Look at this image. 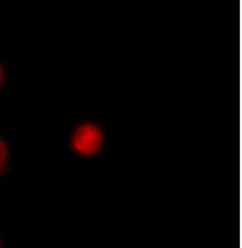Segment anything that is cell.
Wrapping results in <instances>:
<instances>
[{
	"label": "cell",
	"mask_w": 242,
	"mask_h": 248,
	"mask_svg": "<svg viewBox=\"0 0 242 248\" xmlns=\"http://www.w3.org/2000/svg\"><path fill=\"white\" fill-rule=\"evenodd\" d=\"M71 154L81 160L98 159L106 152L107 130L100 121L83 120L69 129L66 141Z\"/></svg>",
	"instance_id": "6da1fadb"
},
{
	"label": "cell",
	"mask_w": 242,
	"mask_h": 248,
	"mask_svg": "<svg viewBox=\"0 0 242 248\" xmlns=\"http://www.w3.org/2000/svg\"><path fill=\"white\" fill-rule=\"evenodd\" d=\"M11 155H12V143L7 137L0 134V176L8 170L11 163Z\"/></svg>",
	"instance_id": "7a4b0ae2"
},
{
	"label": "cell",
	"mask_w": 242,
	"mask_h": 248,
	"mask_svg": "<svg viewBox=\"0 0 242 248\" xmlns=\"http://www.w3.org/2000/svg\"><path fill=\"white\" fill-rule=\"evenodd\" d=\"M8 76V68L7 65L3 62H0V89L2 88L3 84L5 83Z\"/></svg>",
	"instance_id": "3957f363"
},
{
	"label": "cell",
	"mask_w": 242,
	"mask_h": 248,
	"mask_svg": "<svg viewBox=\"0 0 242 248\" xmlns=\"http://www.w3.org/2000/svg\"><path fill=\"white\" fill-rule=\"evenodd\" d=\"M2 246V236H1V233H0V248H1Z\"/></svg>",
	"instance_id": "277c9868"
}]
</instances>
